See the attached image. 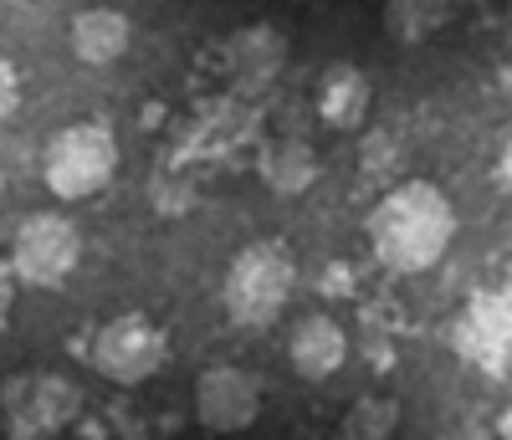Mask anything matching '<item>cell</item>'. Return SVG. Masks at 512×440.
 <instances>
[{"instance_id":"1","label":"cell","mask_w":512,"mask_h":440,"mask_svg":"<svg viewBox=\"0 0 512 440\" xmlns=\"http://www.w3.org/2000/svg\"><path fill=\"white\" fill-rule=\"evenodd\" d=\"M364 231L390 272H431L456 236V210L436 185L405 180L369 210Z\"/></svg>"},{"instance_id":"2","label":"cell","mask_w":512,"mask_h":440,"mask_svg":"<svg viewBox=\"0 0 512 440\" xmlns=\"http://www.w3.org/2000/svg\"><path fill=\"white\" fill-rule=\"evenodd\" d=\"M292 287H297V267H292L287 246L251 241L231 256L226 282H221V302H226L236 328H267L292 302Z\"/></svg>"},{"instance_id":"3","label":"cell","mask_w":512,"mask_h":440,"mask_svg":"<svg viewBox=\"0 0 512 440\" xmlns=\"http://www.w3.org/2000/svg\"><path fill=\"white\" fill-rule=\"evenodd\" d=\"M118 169V139L113 128L88 118V123H67L52 134V144L41 149V180L57 200H88L108 190Z\"/></svg>"},{"instance_id":"4","label":"cell","mask_w":512,"mask_h":440,"mask_svg":"<svg viewBox=\"0 0 512 440\" xmlns=\"http://www.w3.org/2000/svg\"><path fill=\"white\" fill-rule=\"evenodd\" d=\"M11 277L16 287H36V292H52L62 287L77 261H82V231L72 226L67 215L57 210H36L16 226V246H11Z\"/></svg>"},{"instance_id":"5","label":"cell","mask_w":512,"mask_h":440,"mask_svg":"<svg viewBox=\"0 0 512 440\" xmlns=\"http://www.w3.org/2000/svg\"><path fill=\"white\" fill-rule=\"evenodd\" d=\"M164 359H169L164 333L139 313H123V318L103 323L93 338V369L118 389H134V384L154 379L164 369Z\"/></svg>"},{"instance_id":"6","label":"cell","mask_w":512,"mask_h":440,"mask_svg":"<svg viewBox=\"0 0 512 440\" xmlns=\"http://www.w3.org/2000/svg\"><path fill=\"white\" fill-rule=\"evenodd\" d=\"M451 343L466 364H477L487 374H502L512 359V287L477 292L466 302V313L451 328Z\"/></svg>"},{"instance_id":"7","label":"cell","mask_w":512,"mask_h":440,"mask_svg":"<svg viewBox=\"0 0 512 440\" xmlns=\"http://www.w3.org/2000/svg\"><path fill=\"white\" fill-rule=\"evenodd\" d=\"M262 415V384L241 364H210L195 379V420L216 435H236Z\"/></svg>"},{"instance_id":"8","label":"cell","mask_w":512,"mask_h":440,"mask_svg":"<svg viewBox=\"0 0 512 440\" xmlns=\"http://www.w3.org/2000/svg\"><path fill=\"white\" fill-rule=\"evenodd\" d=\"M287 67V36L267 21H256V26H241L231 41H226V77L236 93L256 98V93H267V87L282 77Z\"/></svg>"},{"instance_id":"9","label":"cell","mask_w":512,"mask_h":440,"mask_svg":"<svg viewBox=\"0 0 512 440\" xmlns=\"http://www.w3.org/2000/svg\"><path fill=\"white\" fill-rule=\"evenodd\" d=\"M77 405H82V394H77L67 379H57V374H31V379L6 384V410H11V425L36 430V435H52V430L72 425Z\"/></svg>"},{"instance_id":"10","label":"cell","mask_w":512,"mask_h":440,"mask_svg":"<svg viewBox=\"0 0 512 440\" xmlns=\"http://www.w3.org/2000/svg\"><path fill=\"white\" fill-rule=\"evenodd\" d=\"M287 359H292V369L303 374V379L323 384V379H333L338 369H344L349 333L338 328L328 313H308L303 323L292 328V338H287Z\"/></svg>"},{"instance_id":"11","label":"cell","mask_w":512,"mask_h":440,"mask_svg":"<svg viewBox=\"0 0 512 440\" xmlns=\"http://www.w3.org/2000/svg\"><path fill=\"white\" fill-rule=\"evenodd\" d=\"M128 36H134V26H128L123 11L113 6H88L77 11L72 26H67V41H72V57L88 62V67H108L128 52Z\"/></svg>"},{"instance_id":"12","label":"cell","mask_w":512,"mask_h":440,"mask_svg":"<svg viewBox=\"0 0 512 440\" xmlns=\"http://www.w3.org/2000/svg\"><path fill=\"white\" fill-rule=\"evenodd\" d=\"M369 103H374V87L359 67H328L318 87V113L328 128H359L369 118Z\"/></svg>"},{"instance_id":"13","label":"cell","mask_w":512,"mask_h":440,"mask_svg":"<svg viewBox=\"0 0 512 440\" xmlns=\"http://www.w3.org/2000/svg\"><path fill=\"white\" fill-rule=\"evenodd\" d=\"M262 180H267V190H277V195H303V190H313V185H318V154H313V144H303V139L272 144V149L262 154Z\"/></svg>"},{"instance_id":"14","label":"cell","mask_w":512,"mask_h":440,"mask_svg":"<svg viewBox=\"0 0 512 440\" xmlns=\"http://www.w3.org/2000/svg\"><path fill=\"white\" fill-rule=\"evenodd\" d=\"M451 21V0H384V31L400 47H420Z\"/></svg>"},{"instance_id":"15","label":"cell","mask_w":512,"mask_h":440,"mask_svg":"<svg viewBox=\"0 0 512 440\" xmlns=\"http://www.w3.org/2000/svg\"><path fill=\"white\" fill-rule=\"evenodd\" d=\"M400 425V405L395 400H379V394H364V400L349 410V440H390Z\"/></svg>"},{"instance_id":"16","label":"cell","mask_w":512,"mask_h":440,"mask_svg":"<svg viewBox=\"0 0 512 440\" xmlns=\"http://www.w3.org/2000/svg\"><path fill=\"white\" fill-rule=\"evenodd\" d=\"M16 108H21V77L6 57H0V123L16 118Z\"/></svg>"},{"instance_id":"17","label":"cell","mask_w":512,"mask_h":440,"mask_svg":"<svg viewBox=\"0 0 512 440\" xmlns=\"http://www.w3.org/2000/svg\"><path fill=\"white\" fill-rule=\"evenodd\" d=\"M11 302H16V277H11V261L0 256V323L11 318Z\"/></svg>"},{"instance_id":"18","label":"cell","mask_w":512,"mask_h":440,"mask_svg":"<svg viewBox=\"0 0 512 440\" xmlns=\"http://www.w3.org/2000/svg\"><path fill=\"white\" fill-rule=\"evenodd\" d=\"M502 180L512 185V134H507V144H502Z\"/></svg>"},{"instance_id":"19","label":"cell","mask_w":512,"mask_h":440,"mask_svg":"<svg viewBox=\"0 0 512 440\" xmlns=\"http://www.w3.org/2000/svg\"><path fill=\"white\" fill-rule=\"evenodd\" d=\"M502 435H507V440H512V410H507V415H502Z\"/></svg>"}]
</instances>
